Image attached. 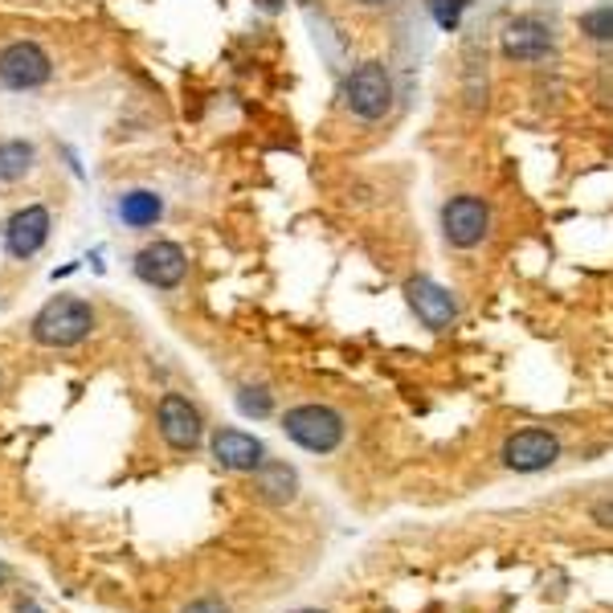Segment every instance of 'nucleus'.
<instances>
[{
    "mask_svg": "<svg viewBox=\"0 0 613 613\" xmlns=\"http://www.w3.org/2000/svg\"><path fill=\"white\" fill-rule=\"evenodd\" d=\"M29 332H33L41 348H75L95 332V307L75 299V295H58V299H50L33 315Z\"/></svg>",
    "mask_w": 613,
    "mask_h": 613,
    "instance_id": "f257e3e1",
    "label": "nucleus"
},
{
    "mask_svg": "<svg viewBox=\"0 0 613 613\" xmlns=\"http://www.w3.org/2000/svg\"><path fill=\"white\" fill-rule=\"evenodd\" d=\"M283 429L295 446L312 454H336L348 438V422L339 409L332 405H319V401H307V405H295L283 414Z\"/></svg>",
    "mask_w": 613,
    "mask_h": 613,
    "instance_id": "f03ea898",
    "label": "nucleus"
},
{
    "mask_svg": "<svg viewBox=\"0 0 613 613\" xmlns=\"http://www.w3.org/2000/svg\"><path fill=\"white\" fill-rule=\"evenodd\" d=\"M344 107L348 115L364 119V123H376L385 119L388 107H393V75H388L385 62H360L344 78Z\"/></svg>",
    "mask_w": 613,
    "mask_h": 613,
    "instance_id": "7ed1b4c3",
    "label": "nucleus"
},
{
    "mask_svg": "<svg viewBox=\"0 0 613 613\" xmlns=\"http://www.w3.org/2000/svg\"><path fill=\"white\" fill-rule=\"evenodd\" d=\"M556 458H561V438L540 426L515 429L500 446V463L515 475H540V471L556 466Z\"/></svg>",
    "mask_w": 613,
    "mask_h": 613,
    "instance_id": "20e7f679",
    "label": "nucleus"
},
{
    "mask_svg": "<svg viewBox=\"0 0 613 613\" xmlns=\"http://www.w3.org/2000/svg\"><path fill=\"white\" fill-rule=\"evenodd\" d=\"M442 234H446V241L458 246V250H475V246H483L491 234L487 200L471 197V192L451 197L446 205H442Z\"/></svg>",
    "mask_w": 613,
    "mask_h": 613,
    "instance_id": "39448f33",
    "label": "nucleus"
},
{
    "mask_svg": "<svg viewBox=\"0 0 613 613\" xmlns=\"http://www.w3.org/2000/svg\"><path fill=\"white\" fill-rule=\"evenodd\" d=\"M156 426H160V438L168 442L172 454H192L205 438V422H200V409L180 393H164L160 405H156Z\"/></svg>",
    "mask_w": 613,
    "mask_h": 613,
    "instance_id": "423d86ee",
    "label": "nucleus"
},
{
    "mask_svg": "<svg viewBox=\"0 0 613 613\" xmlns=\"http://www.w3.org/2000/svg\"><path fill=\"white\" fill-rule=\"evenodd\" d=\"M50 75H53V62L38 41H13V46L0 50V82L9 90L46 87Z\"/></svg>",
    "mask_w": 613,
    "mask_h": 613,
    "instance_id": "0eeeda50",
    "label": "nucleus"
},
{
    "mask_svg": "<svg viewBox=\"0 0 613 613\" xmlns=\"http://www.w3.org/2000/svg\"><path fill=\"white\" fill-rule=\"evenodd\" d=\"M136 275L156 290H172L188 275V254L176 241H151L136 254Z\"/></svg>",
    "mask_w": 613,
    "mask_h": 613,
    "instance_id": "6e6552de",
    "label": "nucleus"
},
{
    "mask_svg": "<svg viewBox=\"0 0 613 613\" xmlns=\"http://www.w3.org/2000/svg\"><path fill=\"white\" fill-rule=\"evenodd\" d=\"M552 29L540 17H515L503 29V58L512 62H544L552 53Z\"/></svg>",
    "mask_w": 613,
    "mask_h": 613,
    "instance_id": "1a4fd4ad",
    "label": "nucleus"
},
{
    "mask_svg": "<svg viewBox=\"0 0 613 613\" xmlns=\"http://www.w3.org/2000/svg\"><path fill=\"white\" fill-rule=\"evenodd\" d=\"M405 295H409V307L417 312V319L434 327V332H442V327H451L458 319V299L446 287H438L434 278H409Z\"/></svg>",
    "mask_w": 613,
    "mask_h": 613,
    "instance_id": "9d476101",
    "label": "nucleus"
},
{
    "mask_svg": "<svg viewBox=\"0 0 613 613\" xmlns=\"http://www.w3.org/2000/svg\"><path fill=\"white\" fill-rule=\"evenodd\" d=\"M50 241V214L41 209V205H26V209H17L9 217V226H4V250L13 254V258H33Z\"/></svg>",
    "mask_w": 613,
    "mask_h": 613,
    "instance_id": "9b49d317",
    "label": "nucleus"
},
{
    "mask_svg": "<svg viewBox=\"0 0 613 613\" xmlns=\"http://www.w3.org/2000/svg\"><path fill=\"white\" fill-rule=\"evenodd\" d=\"M214 458L226 466V471L254 475V471L266 463V446L254 438V434H241V429H217L214 434Z\"/></svg>",
    "mask_w": 613,
    "mask_h": 613,
    "instance_id": "f8f14e48",
    "label": "nucleus"
},
{
    "mask_svg": "<svg viewBox=\"0 0 613 613\" xmlns=\"http://www.w3.org/2000/svg\"><path fill=\"white\" fill-rule=\"evenodd\" d=\"M254 487H258V495H263L266 503H275V507H287V503L299 500V475H295L287 463H278V458H266V463L254 471Z\"/></svg>",
    "mask_w": 613,
    "mask_h": 613,
    "instance_id": "ddd939ff",
    "label": "nucleus"
},
{
    "mask_svg": "<svg viewBox=\"0 0 613 613\" xmlns=\"http://www.w3.org/2000/svg\"><path fill=\"white\" fill-rule=\"evenodd\" d=\"M164 214V200L151 192V188H131V192H123V200H119V217H123V226L131 229H148L156 226Z\"/></svg>",
    "mask_w": 613,
    "mask_h": 613,
    "instance_id": "4468645a",
    "label": "nucleus"
},
{
    "mask_svg": "<svg viewBox=\"0 0 613 613\" xmlns=\"http://www.w3.org/2000/svg\"><path fill=\"white\" fill-rule=\"evenodd\" d=\"M33 144L29 139H0V180H21L33 168Z\"/></svg>",
    "mask_w": 613,
    "mask_h": 613,
    "instance_id": "2eb2a0df",
    "label": "nucleus"
},
{
    "mask_svg": "<svg viewBox=\"0 0 613 613\" xmlns=\"http://www.w3.org/2000/svg\"><path fill=\"white\" fill-rule=\"evenodd\" d=\"M576 29L597 46H613V4H597L589 13L576 17Z\"/></svg>",
    "mask_w": 613,
    "mask_h": 613,
    "instance_id": "dca6fc26",
    "label": "nucleus"
},
{
    "mask_svg": "<svg viewBox=\"0 0 613 613\" xmlns=\"http://www.w3.org/2000/svg\"><path fill=\"white\" fill-rule=\"evenodd\" d=\"M238 409L250 417H266L270 409H275V397L266 393V388H241L238 393Z\"/></svg>",
    "mask_w": 613,
    "mask_h": 613,
    "instance_id": "f3484780",
    "label": "nucleus"
},
{
    "mask_svg": "<svg viewBox=\"0 0 613 613\" xmlns=\"http://www.w3.org/2000/svg\"><path fill=\"white\" fill-rule=\"evenodd\" d=\"M466 4H471V0H429V13H434V21H438L442 29H458Z\"/></svg>",
    "mask_w": 613,
    "mask_h": 613,
    "instance_id": "a211bd4d",
    "label": "nucleus"
},
{
    "mask_svg": "<svg viewBox=\"0 0 613 613\" xmlns=\"http://www.w3.org/2000/svg\"><path fill=\"white\" fill-rule=\"evenodd\" d=\"M589 520L597 527H605V532H613V500H601L589 507Z\"/></svg>",
    "mask_w": 613,
    "mask_h": 613,
    "instance_id": "6ab92c4d",
    "label": "nucleus"
},
{
    "mask_svg": "<svg viewBox=\"0 0 613 613\" xmlns=\"http://www.w3.org/2000/svg\"><path fill=\"white\" fill-rule=\"evenodd\" d=\"M185 613H229V610L214 597H200V601H192V605H185Z\"/></svg>",
    "mask_w": 613,
    "mask_h": 613,
    "instance_id": "aec40b11",
    "label": "nucleus"
},
{
    "mask_svg": "<svg viewBox=\"0 0 613 613\" xmlns=\"http://www.w3.org/2000/svg\"><path fill=\"white\" fill-rule=\"evenodd\" d=\"M356 4H364V9H380V4H393V0H356Z\"/></svg>",
    "mask_w": 613,
    "mask_h": 613,
    "instance_id": "412c9836",
    "label": "nucleus"
},
{
    "mask_svg": "<svg viewBox=\"0 0 613 613\" xmlns=\"http://www.w3.org/2000/svg\"><path fill=\"white\" fill-rule=\"evenodd\" d=\"M258 4H263V9H270V13H275L278 4H283V0H258Z\"/></svg>",
    "mask_w": 613,
    "mask_h": 613,
    "instance_id": "4be33fe9",
    "label": "nucleus"
},
{
    "mask_svg": "<svg viewBox=\"0 0 613 613\" xmlns=\"http://www.w3.org/2000/svg\"><path fill=\"white\" fill-rule=\"evenodd\" d=\"M295 613H319V610H295Z\"/></svg>",
    "mask_w": 613,
    "mask_h": 613,
    "instance_id": "5701e85b",
    "label": "nucleus"
},
{
    "mask_svg": "<svg viewBox=\"0 0 613 613\" xmlns=\"http://www.w3.org/2000/svg\"><path fill=\"white\" fill-rule=\"evenodd\" d=\"M0 581H4V564H0Z\"/></svg>",
    "mask_w": 613,
    "mask_h": 613,
    "instance_id": "b1692460",
    "label": "nucleus"
}]
</instances>
